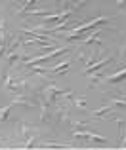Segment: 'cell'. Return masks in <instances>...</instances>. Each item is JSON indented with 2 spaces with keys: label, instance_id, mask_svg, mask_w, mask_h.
<instances>
[{
  "label": "cell",
  "instance_id": "1",
  "mask_svg": "<svg viewBox=\"0 0 126 150\" xmlns=\"http://www.w3.org/2000/svg\"><path fill=\"white\" fill-rule=\"evenodd\" d=\"M103 23H107L105 17H96V19H92V21H86V23H82V25H77V27H73V29H69V33L65 34V40H77L78 36H82V34L86 33V29H94L96 25H103Z\"/></svg>",
  "mask_w": 126,
  "mask_h": 150
},
{
  "label": "cell",
  "instance_id": "2",
  "mask_svg": "<svg viewBox=\"0 0 126 150\" xmlns=\"http://www.w3.org/2000/svg\"><path fill=\"white\" fill-rule=\"evenodd\" d=\"M67 51H69V48H57V50H52L50 53H46V55H40V57H33V59H29V61H25V65L31 69V67L38 65V63L48 61V59H54V57H57V55H61V53H67Z\"/></svg>",
  "mask_w": 126,
  "mask_h": 150
},
{
  "label": "cell",
  "instance_id": "3",
  "mask_svg": "<svg viewBox=\"0 0 126 150\" xmlns=\"http://www.w3.org/2000/svg\"><path fill=\"white\" fill-rule=\"evenodd\" d=\"M4 88H6V91L10 93H25V88L27 84L23 80H14V76H6V82H4Z\"/></svg>",
  "mask_w": 126,
  "mask_h": 150
},
{
  "label": "cell",
  "instance_id": "4",
  "mask_svg": "<svg viewBox=\"0 0 126 150\" xmlns=\"http://www.w3.org/2000/svg\"><path fill=\"white\" fill-rule=\"evenodd\" d=\"M73 137H74V139H90V141H100V143H107V139H105V137L97 135V133H94V131H88V129H78V127H74Z\"/></svg>",
  "mask_w": 126,
  "mask_h": 150
},
{
  "label": "cell",
  "instance_id": "5",
  "mask_svg": "<svg viewBox=\"0 0 126 150\" xmlns=\"http://www.w3.org/2000/svg\"><path fill=\"white\" fill-rule=\"evenodd\" d=\"M111 59H113V57L109 55V57H103L101 61H94V63H92L90 67H86V69H84V74H92V72H96L97 69H101V67L109 65V63H111Z\"/></svg>",
  "mask_w": 126,
  "mask_h": 150
},
{
  "label": "cell",
  "instance_id": "6",
  "mask_svg": "<svg viewBox=\"0 0 126 150\" xmlns=\"http://www.w3.org/2000/svg\"><path fill=\"white\" fill-rule=\"evenodd\" d=\"M113 108H115V105H113V103L109 101L107 105H103V106H100L97 110H94V112H92V116H94V118H103V116H107V114L111 112Z\"/></svg>",
  "mask_w": 126,
  "mask_h": 150
},
{
  "label": "cell",
  "instance_id": "7",
  "mask_svg": "<svg viewBox=\"0 0 126 150\" xmlns=\"http://www.w3.org/2000/svg\"><path fill=\"white\" fill-rule=\"evenodd\" d=\"M124 78H126V69L119 70V72H115V74H111V76H107L105 80L111 82V84H115V82H120V80H124Z\"/></svg>",
  "mask_w": 126,
  "mask_h": 150
},
{
  "label": "cell",
  "instance_id": "8",
  "mask_svg": "<svg viewBox=\"0 0 126 150\" xmlns=\"http://www.w3.org/2000/svg\"><path fill=\"white\" fill-rule=\"evenodd\" d=\"M11 106H14V103H10L8 106H4V108H0V122H4L8 118V112L11 110Z\"/></svg>",
  "mask_w": 126,
  "mask_h": 150
},
{
  "label": "cell",
  "instance_id": "9",
  "mask_svg": "<svg viewBox=\"0 0 126 150\" xmlns=\"http://www.w3.org/2000/svg\"><path fill=\"white\" fill-rule=\"evenodd\" d=\"M115 106H126V97H113V99H109Z\"/></svg>",
  "mask_w": 126,
  "mask_h": 150
},
{
  "label": "cell",
  "instance_id": "10",
  "mask_svg": "<svg viewBox=\"0 0 126 150\" xmlns=\"http://www.w3.org/2000/svg\"><path fill=\"white\" fill-rule=\"evenodd\" d=\"M42 148H71L69 144H54V143H42Z\"/></svg>",
  "mask_w": 126,
  "mask_h": 150
},
{
  "label": "cell",
  "instance_id": "11",
  "mask_svg": "<svg viewBox=\"0 0 126 150\" xmlns=\"http://www.w3.org/2000/svg\"><path fill=\"white\" fill-rule=\"evenodd\" d=\"M0 30H4V21H0Z\"/></svg>",
  "mask_w": 126,
  "mask_h": 150
},
{
  "label": "cell",
  "instance_id": "12",
  "mask_svg": "<svg viewBox=\"0 0 126 150\" xmlns=\"http://www.w3.org/2000/svg\"><path fill=\"white\" fill-rule=\"evenodd\" d=\"M84 2H88V0H80V2H78V6H80V4H84Z\"/></svg>",
  "mask_w": 126,
  "mask_h": 150
}]
</instances>
